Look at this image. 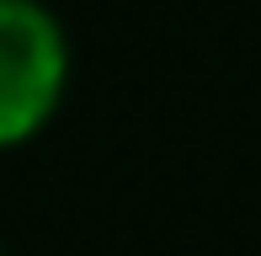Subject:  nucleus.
<instances>
[{
  "label": "nucleus",
  "instance_id": "obj_1",
  "mask_svg": "<svg viewBox=\"0 0 261 256\" xmlns=\"http://www.w3.org/2000/svg\"><path fill=\"white\" fill-rule=\"evenodd\" d=\"M69 80V43L48 6L0 0V149L54 118Z\"/></svg>",
  "mask_w": 261,
  "mask_h": 256
}]
</instances>
